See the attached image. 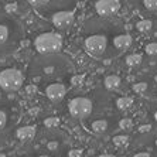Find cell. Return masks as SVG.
I'll use <instances>...</instances> for the list:
<instances>
[{
	"label": "cell",
	"mask_w": 157,
	"mask_h": 157,
	"mask_svg": "<svg viewBox=\"0 0 157 157\" xmlns=\"http://www.w3.org/2000/svg\"><path fill=\"white\" fill-rule=\"evenodd\" d=\"M82 45L89 57L108 62L119 58L132 45V36L121 20L98 16L88 20L82 29Z\"/></svg>",
	"instance_id": "cell-1"
},
{
	"label": "cell",
	"mask_w": 157,
	"mask_h": 157,
	"mask_svg": "<svg viewBox=\"0 0 157 157\" xmlns=\"http://www.w3.org/2000/svg\"><path fill=\"white\" fill-rule=\"evenodd\" d=\"M74 72L75 67L71 58L59 51L36 55L29 65V77L34 84L64 81Z\"/></svg>",
	"instance_id": "cell-2"
},
{
	"label": "cell",
	"mask_w": 157,
	"mask_h": 157,
	"mask_svg": "<svg viewBox=\"0 0 157 157\" xmlns=\"http://www.w3.org/2000/svg\"><path fill=\"white\" fill-rule=\"evenodd\" d=\"M24 38V27L16 17L0 9V55L13 54Z\"/></svg>",
	"instance_id": "cell-3"
},
{
	"label": "cell",
	"mask_w": 157,
	"mask_h": 157,
	"mask_svg": "<svg viewBox=\"0 0 157 157\" xmlns=\"http://www.w3.org/2000/svg\"><path fill=\"white\" fill-rule=\"evenodd\" d=\"M27 3L41 16L50 18L55 11L75 10L77 0H27Z\"/></svg>",
	"instance_id": "cell-4"
},
{
	"label": "cell",
	"mask_w": 157,
	"mask_h": 157,
	"mask_svg": "<svg viewBox=\"0 0 157 157\" xmlns=\"http://www.w3.org/2000/svg\"><path fill=\"white\" fill-rule=\"evenodd\" d=\"M34 50L38 54H45V52H58L62 48V37L57 33L48 31L37 36L34 38Z\"/></svg>",
	"instance_id": "cell-5"
},
{
	"label": "cell",
	"mask_w": 157,
	"mask_h": 157,
	"mask_svg": "<svg viewBox=\"0 0 157 157\" xmlns=\"http://www.w3.org/2000/svg\"><path fill=\"white\" fill-rule=\"evenodd\" d=\"M18 122V109L10 99L0 96V133Z\"/></svg>",
	"instance_id": "cell-6"
},
{
	"label": "cell",
	"mask_w": 157,
	"mask_h": 157,
	"mask_svg": "<svg viewBox=\"0 0 157 157\" xmlns=\"http://www.w3.org/2000/svg\"><path fill=\"white\" fill-rule=\"evenodd\" d=\"M24 84V75L20 70L16 68H6L0 71V88L4 92H17L23 88Z\"/></svg>",
	"instance_id": "cell-7"
},
{
	"label": "cell",
	"mask_w": 157,
	"mask_h": 157,
	"mask_svg": "<svg viewBox=\"0 0 157 157\" xmlns=\"http://www.w3.org/2000/svg\"><path fill=\"white\" fill-rule=\"evenodd\" d=\"M92 110H94L92 101L89 98H85V96H77V98L71 99L70 103H68L70 115L75 119H79V121L91 116Z\"/></svg>",
	"instance_id": "cell-8"
},
{
	"label": "cell",
	"mask_w": 157,
	"mask_h": 157,
	"mask_svg": "<svg viewBox=\"0 0 157 157\" xmlns=\"http://www.w3.org/2000/svg\"><path fill=\"white\" fill-rule=\"evenodd\" d=\"M44 94L52 103H59L67 95V85L62 84V81L48 82L44 88Z\"/></svg>",
	"instance_id": "cell-9"
},
{
	"label": "cell",
	"mask_w": 157,
	"mask_h": 157,
	"mask_svg": "<svg viewBox=\"0 0 157 157\" xmlns=\"http://www.w3.org/2000/svg\"><path fill=\"white\" fill-rule=\"evenodd\" d=\"M85 129L94 135H105L109 130V122L105 117H85L82 119Z\"/></svg>",
	"instance_id": "cell-10"
},
{
	"label": "cell",
	"mask_w": 157,
	"mask_h": 157,
	"mask_svg": "<svg viewBox=\"0 0 157 157\" xmlns=\"http://www.w3.org/2000/svg\"><path fill=\"white\" fill-rule=\"evenodd\" d=\"M51 23L58 30H68L74 24V11L72 10H59L55 11L54 14L50 17Z\"/></svg>",
	"instance_id": "cell-11"
},
{
	"label": "cell",
	"mask_w": 157,
	"mask_h": 157,
	"mask_svg": "<svg viewBox=\"0 0 157 157\" xmlns=\"http://www.w3.org/2000/svg\"><path fill=\"white\" fill-rule=\"evenodd\" d=\"M121 9L119 0H98L95 4V11L98 16L103 17H112Z\"/></svg>",
	"instance_id": "cell-12"
},
{
	"label": "cell",
	"mask_w": 157,
	"mask_h": 157,
	"mask_svg": "<svg viewBox=\"0 0 157 157\" xmlns=\"http://www.w3.org/2000/svg\"><path fill=\"white\" fill-rule=\"evenodd\" d=\"M36 133H37V130L34 126H24V128L17 129L16 136H17V139L21 140V142H29V140L36 137Z\"/></svg>",
	"instance_id": "cell-13"
},
{
	"label": "cell",
	"mask_w": 157,
	"mask_h": 157,
	"mask_svg": "<svg viewBox=\"0 0 157 157\" xmlns=\"http://www.w3.org/2000/svg\"><path fill=\"white\" fill-rule=\"evenodd\" d=\"M44 143H45V149H47L48 151H51V153L59 151V150L62 149V146H64V140H59L57 136H52L48 142H44Z\"/></svg>",
	"instance_id": "cell-14"
},
{
	"label": "cell",
	"mask_w": 157,
	"mask_h": 157,
	"mask_svg": "<svg viewBox=\"0 0 157 157\" xmlns=\"http://www.w3.org/2000/svg\"><path fill=\"white\" fill-rule=\"evenodd\" d=\"M122 84V79L121 77H117V75H108L103 81V85H105L106 89H109V91H115L117 88L121 86Z\"/></svg>",
	"instance_id": "cell-15"
},
{
	"label": "cell",
	"mask_w": 157,
	"mask_h": 157,
	"mask_svg": "<svg viewBox=\"0 0 157 157\" xmlns=\"http://www.w3.org/2000/svg\"><path fill=\"white\" fill-rule=\"evenodd\" d=\"M151 27H153L151 20H140V21L136 24V29H137V31H140V33H147V31L151 30Z\"/></svg>",
	"instance_id": "cell-16"
},
{
	"label": "cell",
	"mask_w": 157,
	"mask_h": 157,
	"mask_svg": "<svg viewBox=\"0 0 157 157\" xmlns=\"http://www.w3.org/2000/svg\"><path fill=\"white\" fill-rule=\"evenodd\" d=\"M142 62V55L140 54H132L126 57V64L129 67H137Z\"/></svg>",
	"instance_id": "cell-17"
},
{
	"label": "cell",
	"mask_w": 157,
	"mask_h": 157,
	"mask_svg": "<svg viewBox=\"0 0 157 157\" xmlns=\"http://www.w3.org/2000/svg\"><path fill=\"white\" fill-rule=\"evenodd\" d=\"M133 105V99L132 98H128V96H124V98H119L116 101V106L119 109H128L130 106Z\"/></svg>",
	"instance_id": "cell-18"
},
{
	"label": "cell",
	"mask_w": 157,
	"mask_h": 157,
	"mask_svg": "<svg viewBox=\"0 0 157 157\" xmlns=\"http://www.w3.org/2000/svg\"><path fill=\"white\" fill-rule=\"evenodd\" d=\"M142 6L147 11H157V0H142Z\"/></svg>",
	"instance_id": "cell-19"
},
{
	"label": "cell",
	"mask_w": 157,
	"mask_h": 157,
	"mask_svg": "<svg viewBox=\"0 0 157 157\" xmlns=\"http://www.w3.org/2000/svg\"><path fill=\"white\" fill-rule=\"evenodd\" d=\"M129 143V137L128 136H123V135H117L113 137V144L117 147H124L126 144Z\"/></svg>",
	"instance_id": "cell-20"
},
{
	"label": "cell",
	"mask_w": 157,
	"mask_h": 157,
	"mask_svg": "<svg viewBox=\"0 0 157 157\" xmlns=\"http://www.w3.org/2000/svg\"><path fill=\"white\" fill-rule=\"evenodd\" d=\"M59 124V119L58 117H47L44 121V126L47 129H57Z\"/></svg>",
	"instance_id": "cell-21"
},
{
	"label": "cell",
	"mask_w": 157,
	"mask_h": 157,
	"mask_svg": "<svg viewBox=\"0 0 157 157\" xmlns=\"http://www.w3.org/2000/svg\"><path fill=\"white\" fill-rule=\"evenodd\" d=\"M119 128H121L122 130H130V129L133 128V121H132L130 117H123V119H121V122H119Z\"/></svg>",
	"instance_id": "cell-22"
},
{
	"label": "cell",
	"mask_w": 157,
	"mask_h": 157,
	"mask_svg": "<svg viewBox=\"0 0 157 157\" xmlns=\"http://www.w3.org/2000/svg\"><path fill=\"white\" fill-rule=\"evenodd\" d=\"M147 82H137V84L133 85V91L136 92V94H143V92L147 91Z\"/></svg>",
	"instance_id": "cell-23"
},
{
	"label": "cell",
	"mask_w": 157,
	"mask_h": 157,
	"mask_svg": "<svg viewBox=\"0 0 157 157\" xmlns=\"http://www.w3.org/2000/svg\"><path fill=\"white\" fill-rule=\"evenodd\" d=\"M144 51L149 55H157V43H149L144 48Z\"/></svg>",
	"instance_id": "cell-24"
},
{
	"label": "cell",
	"mask_w": 157,
	"mask_h": 157,
	"mask_svg": "<svg viewBox=\"0 0 157 157\" xmlns=\"http://www.w3.org/2000/svg\"><path fill=\"white\" fill-rule=\"evenodd\" d=\"M67 154H68L70 157H81L84 153H82V150L81 149H71V150H68V153Z\"/></svg>",
	"instance_id": "cell-25"
},
{
	"label": "cell",
	"mask_w": 157,
	"mask_h": 157,
	"mask_svg": "<svg viewBox=\"0 0 157 157\" xmlns=\"http://www.w3.org/2000/svg\"><path fill=\"white\" fill-rule=\"evenodd\" d=\"M135 156L136 157H150L151 156V153H149V151H137Z\"/></svg>",
	"instance_id": "cell-26"
},
{
	"label": "cell",
	"mask_w": 157,
	"mask_h": 157,
	"mask_svg": "<svg viewBox=\"0 0 157 157\" xmlns=\"http://www.w3.org/2000/svg\"><path fill=\"white\" fill-rule=\"evenodd\" d=\"M150 129H151V126H150V124H144V126H140L139 128V132L140 133H146V132H150Z\"/></svg>",
	"instance_id": "cell-27"
},
{
	"label": "cell",
	"mask_w": 157,
	"mask_h": 157,
	"mask_svg": "<svg viewBox=\"0 0 157 157\" xmlns=\"http://www.w3.org/2000/svg\"><path fill=\"white\" fill-rule=\"evenodd\" d=\"M154 147H156V150H157V137L154 139Z\"/></svg>",
	"instance_id": "cell-28"
},
{
	"label": "cell",
	"mask_w": 157,
	"mask_h": 157,
	"mask_svg": "<svg viewBox=\"0 0 157 157\" xmlns=\"http://www.w3.org/2000/svg\"><path fill=\"white\" fill-rule=\"evenodd\" d=\"M154 119H156V122H157V112L154 113Z\"/></svg>",
	"instance_id": "cell-29"
}]
</instances>
